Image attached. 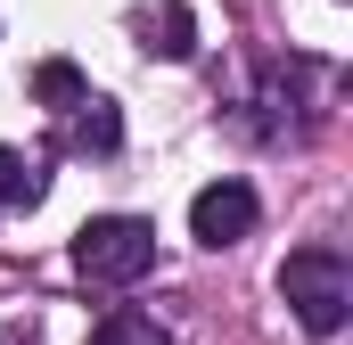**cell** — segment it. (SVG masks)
Wrapping results in <instances>:
<instances>
[{
  "instance_id": "cell-1",
  "label": "cell",
  "mask_w": 353,
  "mask_h": 345,
  "mask_svg": "<svg viewBox=\"0 0 353 345\" xmlns=\"http://www.w3.org/2000/svg\"><path fill=\"white\" fill-rule=\"evenodd\" d=\"M74 271H83L90 288L148 279L157 271V222H140V214H90L83 230H74Z\"/></svg>"
},
{
  "instance_id": "cell-2",
  "label": "cell",
  "mask_w": 353,
  "mask_h": 345,
  "mask_svg": "<svg viewBox=\"0 0 353 345\" xmlns=\"http://www.w3.org/2000/svg\"><path fill=\"white\" fill-rule=\"evenodd\" d=\"M279 296L296 304V321L312 329V337H337L353 313V271L337 247H296V255L279 263Z\"/></svg>"
},
{
  "instance_id": "cell-3",
  "label": "cell",
  "mask_w": 353,
  "mask_h": 345,
  "mask_svg": "<svg viewBox=\"0 0 353 345\" xmlns=\"http://www.w3.org/2000/svg\"><path fill=\"white\" fill-rule=\"evenodd\" d=\"M255 214H263V206H255L247 181H205V189L189 197V239H197V247H239V239L255 230Z\"/></svg>"
},
{
  "instance_id": "cell-4",
  "label": "cell",
  "mask_w": 353,
  "mask_h": 345,
  "mask_svg": "<svg viewBox=\"0 0 353 345\" xmlns=\"http://www.w3.org/2000/svg\"><path fill=\"white\" fill-rule=\"evenodd\" d=\"M58 124H66V148H74V157H115V148H123V115H115L107 90H83Z\"/></svg>"
},
{
  "instance_id": "cell-5",
  "label": "cell",
  "mask_w": 353,
  "mask_h": 345,
  "mask_svg": "<svg viewBox=\"0 0 353 345\" xmlns=\"http://www.w3.org/2000/svg\"><path fill=\"white\" fill-rule=\"evenodd\" d=\"M132 33H140V50H148V58H197V25H189V8H181V0H140V8H132Z\"/></svg>"
},
{
  "instance_id": "cell-6",
  "label": "cell",
  "mask_w": 353,
  "mask_h": 345,
  "mask_svg": "<svg viewBox=\"0 0 353 345\" xmlns=\"http://www.w3.org/2000/svg\"><path fill=\"white\" fill-rule=\"evenodd\" d=\"M41 197H50V157H25V148H8V140H0V214L41 206Z\"/></svg>"
},
{
  "instance_id": "cell-7",
  "label": "cell",
  "mask_w": 353,
  "mask_h": 345,
  "mask_svg": "<svg viewBox=\"0 0 353 345\" xmlns=\"http://www.w3.org/2000/svg\"><path fill=\"white\" fill-rule=\"evenodd\" d=\"M90 345H165V321H157V313H132V304H115V313L90 329Z\"/></svg>"
},
{
  "instance_id": "cell-8",
  "label": "cell",
  "mask_w": 353,
  "mask_h": 345,
  "mask_svg": "<svg viewBox=\"0 0 353 345\" xmlns=\"http://www.w3.org/2000/svg\"><path fill=\"white\" fill-rule=\"evenodd\" d=\"M83 66H66V58H50V66H33V99H41V107H50V115H66V107H74V99H83Z\"/></svg>"
},
{
  "instance_id": "cell-9",
  "label": "cell",
  "mask_w": 353,
  "mask_h": 345,
  "mask_svg": "<svg viewBox=\"0 0 353 345\" xmlns=\"http://www.w3.org/2000/svg\"><path fill=\"white\" fill-rule=\"evenodd\" d=\"M0 345H25V329H0Z\"/></svg>"
}]
</instances>
